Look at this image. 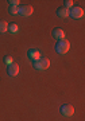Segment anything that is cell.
<instances>
[{"instance_id":"cell-1","label":"cell","mask_w":85,"mask_h":121,"mask_svg":"<svg viewBox=\"0 0 85 121\" xmlns=\"http://www.w3.org/2000/svg\"><path fill=\"white\" fill-rule=\"evenodd\" d=\"M69 48H70V43H69L68 39H62L55 44V51L58 54H66L69 51Z\"/></svg>"},{"instance_id":"cell-2","label":"cell","mask_w":85,"mask_h":121,"mask_svg":"<svg viewBox=\"0 0 85 121\" xmlns=\"http://www.w3.org/2000/svg\"><path fill=\"white\" fill-rule=\"evenodd\" d=\"M50 67V60L47 58H41V59L34 62V69L37 70H46Z\"/></svg>"},{"instance_id":"cell-3","label":"cell","mask_w":85,"mask_h":121,"mask_svg":"<svg viewBox=\"0 0 85 121\" xmlns=\"http://www.w3.org/2000/svg\"><path fill=\"white\" fill-rule=\"evenodd\" d=\"M69 16L73 17V19H80V17L84 16V8L82 7H74L73 5L72 8L69 9Z\"/></svg>"},{"instance_id":"cell-4","label":"cell","mask_w":85,"mask_h":121,"mask_svg":"<svg viewBox=\"0 0 85 121\" xmlns=\"http://www.w3.org/2000/svg\"><path fill=\"white\" fill-rule=\"evenodd\" d=\"M61 114L65 117H72L74 114V108L70 104H64L61 106Z\"/></svg>"},{"instance_id":"cell-5","label":"cell","mask_w":85,"mask_h":121,"mask_svg":"<svg viewBox=\"0 0 85 121\" xmlns=\"http://www.w3.org/2000/svg\"><path fill=\"white\" fill-rule=\"evenodd\" d=\"M33 7L28 4H24V5H22V7H19V13L18 15H22V16H30L31 13H33Z\"/></svg>"},{"instance_id":"cell-6","label":"cell","mask_w":85,"mask_h":121,"mask_svg":"<svg viewBox=\"0 0 85 121\" xmlns=\"http://www.w3.org/2000/svg\"><path fill=\"white\" fill-rule=\"evenodd\" d=\"M7 73H8V75H11V77L18 75V74H19V66H18L16 63H11V65H8V67H7Z\"/></svg>"},{"instance_id":"cell-7","label":"cell","mask_w":85,"mask_h":121,"mask_svg":"<svg viewBox=\"0 0 85 121\" xmlns=\"http://www.w3.org/2000/svg\"><path fill=\"white\" fill-rule=\"evenodd\" d=\"M27 54H28V58L33 59L34 62H35V60H38V59H41V52H39L37 48H30Z\"/></svg>"},{"instance_id":"cell-8","label":"cell","mask_w":85,"mask_h":121,"mask_svg":"<svg viewBox=\"0 0 85 121\" xmlns=\"http://www.w3.org/2000/svg\"><path fill=\"white\" fill-rule=\"evenodd\" d=\"M53 36H54L55 39H60V40L65 39L64 30H62V28H54V30H53Z\"/></svg>"},{"instance_id":"cell-9","label":"cell","mask_w":85,"mask_h":121,"mask_svg":"<svg viewBox=\"0 0 85 121\" xmlns=\"http://www.w3.org/2000/svg\"><path fill=\"white\" fill-rule=\"evenodd\" d=\"M57 15H58V17L65 19V17L69 16V9H66L65 7H60V8L57 9Z\"/></svg>"},{"instance_id":"cell-10","label":"cell","mask_w":85,"mask_h":121,"mask_svg":"<svg viewBox=\"0 0 85 121\" xmlns=\"http://www.w3.org/2000/svg\"><path fill=\"white\" fill-rule=\"evenodd\" d=\"M5 31H8V23L0 20V34H4Z\"/></svg>"},{"instance_id":"cell-11","label":"cell","mask_w":85,"mask_h":121,"mask_svg":"<svg viewBox=\"0 0 85 121\" xmlns=\"http://www.w3.org/2000/svg\"><path fill=\"white\" fill-rule=\"evenodd\" d=\"M8 31L11 34H15V32L19 31V27H18L16 23H11V24H8Z\"/></svg>"},{"instance_id":"cell-12","label":"cell","mask_w":85,"mask_h":121,"mask_svg":"<svg viewBox=\"0 0 85 121\" xmlns=\"http://www.w3.org/2000/svg\"><path fill=\"white\" fill-rule=\"evenodd\" d=\"M9 13L11 15H18L19 13V7H16V5H9Z\"/></svg>"},{"instance_id":"cell-13","label":"cell","mask_w":85,"mask_h":121,"mask_svg":"<svg viewBox=\"0 0 85 121\" xmlns=\"http://www.w3.org/2000/svg\"><path fill=\"white\" fill-rule=\"evenodd\" d=\"M73 3H74L73 0H65V1H64V7H65L66 9L72 8V7H73Z\"/></svg>"},{"instance_id":"cell-14","label":"cell","mask_w":85,"mask_h":121,"mask_svg":"<svg viewBox=\"0 0 85 121\" xmlns=\"http://www.w3.org/2000/svg\"><path fill=\"white\" fill-rule=\"evenodd\" d=\"M8 3H9V5H16V7H19V3L20 1L19 0H9Z\"/></svg>"},{"instance_id":"cell-15","label":"cell","mask_w":85,"mask_h":121,"mask_svg":"<svg viewBox=\"0 0 85 121\" xmlns=\"http://www.w3.org/2000/svg\"><path fill=\"white\" fill-rule=\"evenodd\" d=\"M4 62L7 63V65H11V63H14V62H12V58H11V56H5Z\"/></svg>"}]
</instances>
